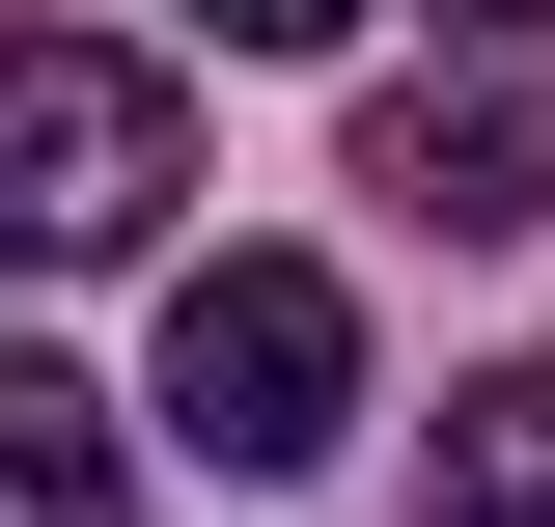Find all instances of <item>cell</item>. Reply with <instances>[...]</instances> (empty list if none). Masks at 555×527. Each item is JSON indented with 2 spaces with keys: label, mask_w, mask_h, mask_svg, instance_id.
<instances>
[{
  "label": "cell",
  "mask_w": 555,
  "mask_h": 527,
  "mask_svg": "<svg viewBox=\"0 0 555 527\" xmlns=\"http://www.w3.org/2000/svg\"><path fill=\"white\" fill-rule=\"evenodd\" d=\"M0 167H28V250L112 278L139 222H167V83H139L112 28H28V56H0Z\"/></svg>",
  "instance_id": "obj_2"
},
{
  "label": "cell",
  "mask_w": 555,
  "mask_h": 527,
  "mask_svg": "<svg viewBox=\"0 0 555 527\" xmlns=\"http://www.w3.org/2000/svg\"><path fill=\"white\" fill-rule=\"evenodd\" d=\"M0 527H112V389L0 361Z\"/></svg>",
  "instance_id": "obj_4"
},
{
  "label": "cell",
  "mask_w": 555,
  "mask_h": 527,
  "mask_svg": "<svg viewBox=\"0 0 555 527\" xmlns=\"http://www.w3.org/2000/svg\"><path fill=\"white\" fill-rule=\"evenodd\" d=\"M361 195H416V222H555V112L528 83H389V112H361Z\"/></svg>",
  "instance_id": "obj_3"
},
{
  "label": "cell",
  "mask_w": 555,
  "mask_h": 527,
  "mask_svg": "<svg viewBox=\"0 0 555 527\" xmlns=\"http://www.w3.org/2000/svg\"><path fill=\"white\" fill-rule=\"evenodd\" d=\"M444 28H500V56H528V28H555V0H444Z\"/></svg>",
  "instance_id": "obj_7"
},
{
  "label": "cell",
  "mask_w": 555,
  "mask_h": 527,
  "mask_svg": "<svg viewBox=\"0 0 555 527\" xmlns=\"http://www.w3.org/2000/svg\"><path fill=\"white\" fill-rule=\"evenodd\" d=\"M195 28H222V56H334L361 0H195Z\"/></svg>",
  "instance_id": "obj_6"
},
{
  "label": "cell",
  "mask_w": 555,
  "mask_h": 527,
  "mask_svg": "<svg viewBox=\"0 0 555 527\" xmlns=\"http://www.w3.org/2000/svg\"><path fill=\"white\" fill-rule=\"evenodd\" d=\"M167 445H222V472L361 445V306H334L306 250H222L195 306H167Z\"/></svg>",
  "instance_id": "obj_1"
},
{
  "label": "cell",
  "mask_w": 555,
  "mask_h": 527,
  "mask_svg": "<svg viewBox=\"0 0 555 527\" xmlns=\"http://www.w3.org/2000/svg\"><path fill=\"white\" fill-rule=\"evenodd\" d=\"M444 527H555V361L444 389Z\"/></svg>",
  "instance_id": "obj_5"
}]
</instances>
